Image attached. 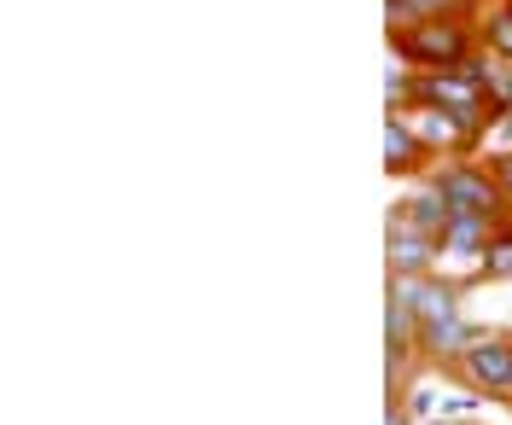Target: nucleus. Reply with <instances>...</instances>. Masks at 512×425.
I'll return each instance as SVG.
<instances>
[{"label": "nucleus", "mask_w": 512, "mask_h": 425, "mask_svg": "<svg viewBox=\"0 0 512 425\" xmlns=\"http://www.w3.org/2000/svg\"><path fill=\"white\" fill-rule=\"evenodd\" d=\"M495 41H501V47L512 53V18H501V24H495Z\"/></svg>", "instance_id": "6"}, {"label": "nucleus", "mask_w": 512, "mask_h": 425, "mask_svg": "<svg viewBox=\"0 0 512 425\" xmlns=\"http://www.w3.org/2000/svg\"><path fill=\"white\" fill-rule=\"evenodd\" d=\"M437 193H443L448 216L495 222V210H501V187H495L489 175H472V169H448V175H437Z\"/></svg>", "instance_id": "2"}, {"label": "nucleus", "mask_w": 512, "mask_h": 425, "mask_svg": "<svg viewBox=\"0 0 512 425\" xmlns=\"http://www.w3.org/2000/svg\"><path fill=\"white\" fill-rule=\"evenodd\" d=\"M460 30L454 24H443V18H431V24H419L414 35H402V53L408 59H460Z\"/></svg>", "instance_id": "3"}, {"label": "nucleus", "mask_w": 512, "mask_h": 425, "mask_svg": "<svg viewBox=\"0 0 512 425\" xmlns=\"http://www.w3.org/2000/svg\"><path fill=\"white\" fill-rule=\"evenodd\" d=\"M454 373L483 396H512V338L507 332H478L466 344V356L454 361Z\"/></svg>", "instance_id": "1"}, {"label": "nucleus", "mask_w": 512, "mask_h": 425, "mask_svg": "<svg viewBox=\"0 0 512 425\" xmlns=\"http://www.w3.org/2000/svg\"><path fill=\"white\" fill-rule=\"evenodd\" d=\"M489 280H512V228L507 233H489V251H483V268Z\"/></svg>", "instance_id": "5"}, {"label": "nucleus", "mask_w": 512, "mask_h": 425, "mask_svg": "<svg viewBox=\"0 0 512 425\" xmlns=\"http://www.w3.org/2000/svg\"><path fill=\"white\" fill-rule=\"evenodd\" d=\"M384 152H390V158H384L390 175H408V169L419 164V140L402 129V123H390V129H384Z\"/></svg>", "instance_id": "4"}]
</instances>
